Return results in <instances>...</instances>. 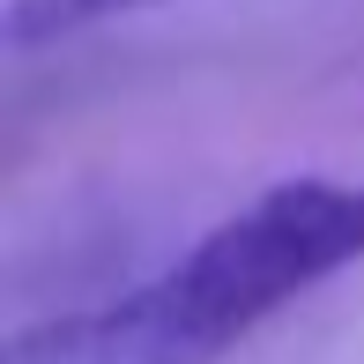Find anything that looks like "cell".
<instances>
[{"mask_svg": "<svg viewBox=\"0 0 364 364\" xmlns=\"http://www.w3.org/2000/svg\"><path fill=\"white\" fill-rule=\"evenodd\" d=\"M364 260V186L350 178H283L238 216L186 245L112 305L23 320L0 364H223L260 320H275L327 275Z\"/></svg>", "mask_w": 364, "mask_h": 364, "instance_id": "obj_1", "label": "cell"}, {"mask_svg": "<svg viewBox=\"0 0 364 364\" xmlns=\"http://www.w3.org/2000/svg\"><path fill=\"white\" fill-rule=\"evenodd\" d=\"M149 8H171V0H8L0 38H8V53H38V45H68L82 30L127 23V15H149Z\"/></svg>", "mask_w": 364, "mask_h": 364, "instance_id": "obj_2", "label": "cell"}]
</instances>
